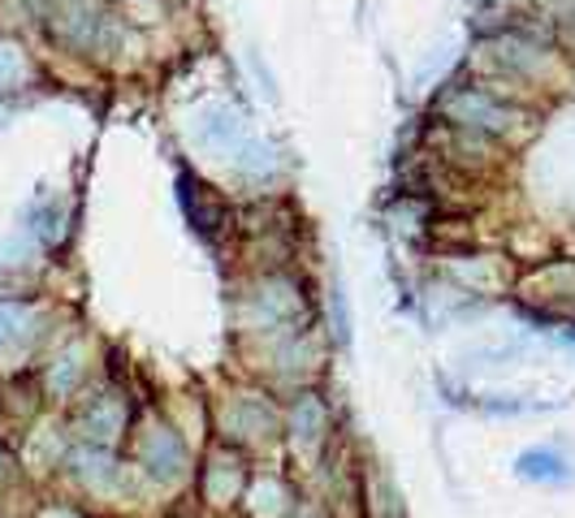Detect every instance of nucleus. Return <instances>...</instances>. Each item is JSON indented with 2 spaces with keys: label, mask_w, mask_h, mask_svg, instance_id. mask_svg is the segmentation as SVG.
<instances>
[{
  "label": "nucleus",
  "mask_w": 575,
  "mask_h": 518,
  "mask_svg": "<svg viewBox=\"0 0 575 518\" xmlns=\"http://www.w3.org/2000/svg\"><path fill=\"white\" fill-rule=\"evenodd\" d=\"M329 312H333V337H337V346H346L351 342V307H346V290H342L337 277L329 285Z\"/></svg>",
  "instance_id": "9"
},
{
  "label": "nucleus",
  "mask_w": 575,
  "mask_h": 518,
  "mask_svg": "<svg viewBox=\"0 0 575 518\" xmlns=\"http://www.w3.org/2000/svg\"><path fill=\"white\" fill-rule=\"evenodd\" d=\"M182 203H186V216L195 221V230H200L204 238H216V230H221V221H225V207H221V200L208 191L204 182L182 177Z\"/></svg>",
  "instance_id": "3"
},
{
  "label": "nucleus",
  "mask_w": 575,
  "mask_h": 518,
  "mask_svg": "<svg viewBox=\"0 0 575 518\" xmlns=\"http://www.w3.org/2000/svg\"><path fill=\"white\" fill-rule=\"evenodd\" d=\"M79 351H70V355H65V359H61V367H57V372H52V389H57V394H70V389H74V380H79Z\"/></svg>",
  "instance_id": "10"
},
{
  "label": "nucleus",
  "mask_w": 575,
  "mask_h": 518,
  "mask_svg": "<svg viewBox=\"0 0 575 518\" xmlns=\"http://www.w3.org/2000/svg\"><path fill=\"white\" fill-rule=\"evenodd\" d=\"M191 134H195V143L204 148L208 156L225 160V164H234L239 173H273V148L269 143H260L251 130H246L243 113H234L230 104H204L200 113H195V125H191Z\"/></svg>",
  "instance_id": "1"
},
{
  "label": "nucleus",
  "mask_w": 575,
  "mask_h": 518,
  "mask_svg": "<svg viewBox=\"0 0 575 518\" xmlns=\"http://www.w3.org/2000/svg\"><path fill=\"white\" fill-rule=\"evenodd\" d=\"M22 333V316L18 312H0V346H9Z\"/></svg>",
  "instance_id": "12"
},
{
  "label": "nucleus",
  "mask_w": 575,
  "mask_h": 518,
  "mask_svg": "<svg viewBox=\"0 0 575 518\" xmlns=\"http://www.w3.org/2000/svg\"><path fill=\"white\" fill-rule=\"evenodd\" d=\"M143 467H148V476L157 479H178L182 476V467H186V454H182V440L173 437L169 428H152L148 433V440H143Z\"/></svg>",
  "instance_id": "2"
},
{
  "label": "nucleus",
  "mask_w": 575,
  "mask_h": 518,
  "mask_svg": "<svg viewBox=\"0 0 575 518\" xmlns=\"http://www.w3.org/2000/svg\"><path fill=\"white\" fill-rule=\"evenodd\" d=\"M451 113L458 121H467V125H493V130H502V125L511 121V113H506L502 104H493L490 95H481V91H472V95H454Z\"/></svg>",
  "instance_id": "5"
},
{
  "label": "nucleus",
  "mask_w": 575,
  "mask_h": 518,
  "mask_svg": "<svg viewBox=\"0 0 575 518\" xmlns=\"http://www.w3.org/2000/svg\"><path fill=\"white\" fill-rule=\"evenodd\" d=\"M4 121H9V113H4V109H0V125H4Z\"/></svg>",
  "instance_id": "13"
},
{
  "label": "nucleus",
  "mask_w": 575,
  "mask_h": 518,
  "mask_svg": "<svg viewBox=\"0 0 575 518\" xmlns=\"http://www.w3.org/2000/svg\"><path fill=\"white\" fill-rule=\"evenodd\" d=\"M22 79V57H18V48H4L0 43V82H13Z\"/></svg>",
  "instance_id": "11"
},
{
  "label": "nucleus",
  "mask_w": 575,
  "mask_h": 518,
  "mask_svg": "<svg viewBox=\"0 0 575 518\" xmlns=\"http://www.w3.org/2000/svg\"><path fill=\"white\" fill-rule=\"evenodd\" d=\"M515 471L524 479H541V484H563V479H572V467H567L554 449H528V454H519Z\"/></svg>",
  "instance_id": "6"
},
{
  "label": "nucleus",
  "mask_w": 575,
  "mask_h": 518,
  "mask_svg": "<svg viewBox=\"0 0 575 518\" xmlns=\"http://www.w3.org/2000/svg\"><path fill=\"white\" fill-rule=\"evenodd\" d=\"M27 221H31V234H36L40 242H57V238H61V221H65V207H61V203L48 195V200H40L36 207H31V212H27Z\"/></svg>",
  "instance_id": "8"
},
{
  "label": "nucleus",
  "mask_w": 575,
  "mask_h": 518,
  "mask_svg": "<svg viewBox=\"0 0 575 518\" xmlns=\"http://www.w3.org/2000/svg\"><path fill=\"white\" fill-rule=\"evenodd\" d=\"M122 406L113 398H100V402H91V410L82 415V437L87 440H95V445H109V440L122 433Z\"/></svg>",
  "instance_id": "4"
},
{
  "label": "nucleus",
  "mask_w": 575,
  "mask_h": 518,
  "mask_svg": "<svg viewBox=\"0 0 575 518\" xmlns=\"http://www.w3.org/2000/svg\"><path fill=\"white\" fill-rule=\"evenodd\" d=\"M321 433H325V406L307 394V398L294 402V440L299 445H316Z\"/></svg>",
  "instance_id": "7"
}]
</instances>
